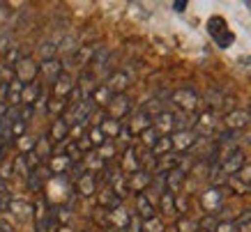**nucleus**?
<instances>
[{
	"label": "nucleus",
	"instance_id": "obj_1",
	"mask_svg": "<svg viewBox=\"0 0 251 232\" xmlns=\"http://www.w3.org/2000/svg\"><path fill=\"white\" fill-rule=\"evenodd\" d=\"M207 32H210V37L214 39V44L219 46V48H228L235 42V35L228 30V25H226V21L221 16H212L207 21Z\"/></svg>",
	"mask_w": 251,
	"mask_h": 232
},
{
	"label": "nucleus",
	"instance_id": "obj_2",
	"mask_svg": "<svg viewBox=\"0 0 251 232\" xmlns=\"http://www.w3.org/2000/svg\"><path fill=\"white\" fill-rule=\"evenodd\" d=\"M171 99L177 106V111H182V113H194L198 108V104H201V97H198V92L194 88H177L171 94Z\"/></svg>",
	"mask_w": 251,
	"mask_h": 232
},
{
	"label": "nucleus",
	"instance_id": "obj_3",
	"mask_svg": "<svg viewBox=\"0 0 251 232\" xmlns=\"http://www.w3.org/2000/svg\"><path fill=\"white\" fill-rule=\"evenodd\" d=\"M39 76V65L32 58H21V60L14 65V78L23 85H30V83L37 81Z\"/></svg>",
	"mask_w": 251,
	"mask_h": 232
},
{
	"label": "nucleus",
	"instance_id": "obj_4",
	"mask_svg": "<svg viewBox=\"0 0 251 232\" xmlns=\"http://www.w3.org/2000/svg\"><path fill=\"white\" fill-rule=\"evenodd\" d=\"M217 113L212 111H203L201 115H196V120H194V134L198 138H210V136L217 131Z\"/></svg>",
	"mask_w": 251,
	"mask_h": 232
},
{
	"label": "nucleus",
	"instance_id": "obj_5",
	"mask_svg": "<svg viewBox=\"0 0 251 232\" xmlns=\"http://www.w3.org/2000/svg\"><path fill=\"white\" fill-rule=\"evenodd\" d=\"M104 111H106L108 117L122 122L127 115H131V101H129L127 94H113V99L108 101V106L104 108Z\"/></svg>",
	"mask_w": 251,
	"mask_h": 232
},
{
	"label": "nucleus",
	"instance_id": "obj_6",
	"mask_svg": "<svg viewBox=\"0 0 251 232\" xmlns=\"http://www.w3.org/2000/svg\"><path fill=\"white\" fill-rule=\"evenodd\" d=\"M249 122H251V113L242 111V108H233V111H228L226 115H224V124H226V129H228V131H235V134L249 127Z\"/></svg>",
	"mask_w": 251,
	"mask_h": 232
},
{
	"label": "nucleus",
	"instance_id": "obj_7",
	"mask_svg": "<svg viewBox=\"0 0 251 232\" xmlns=\"http://www.w3.org/2000/svg\"><path fill=\"white\" fill-rule=\"evenodd\" d=\"M171 140H173V150L175 152L187 154L189 150L196 147L198 136L194 134V129H184V131H175V134H171Z\"/></svg>",
	"mask_w": 251,
	"mask_h": 232
},
{
	"label": "nucleus",
	"instance_id": "obj_8",
	"mask_svg": "<svg viewBox=\"0 0 251 232\" xmlns=\"http://www.w3.org/2000/svg\"><path fill=\"white\" fill-rule=\"evenodd\" d=\"M244 165H247V157H244V152L237 147L230 157H226L224 161L219 163V168H221V172L226 175V177H235L237 172L242 170Z\"/></svg>",
	"mask_w": 251,
	"mask_h": 232
},
{
	"label": "nucleus",
	"instance_id": "obj_9",
	"mask_svg": "<svg viewBox=\"0 0 251 232\" xmlns=\"http://www.w3.org/2000/svg\"><path fill=\"white\" fill-rule=\"evenodd\" d=\"M125 127L129 129L131 136H134V134L141 136L145 129L152 127V117H150V115H148L143 108H138V111H134V113L129 115V122H125Z\"/></svg>",
	"mask_w": 251,
	"mask_h": 232
},
{
	"label": "nucleus",
	"instance_id": "obj_10",
	"mask_svg": "<svg viewBox=\"0 0 251 232\" xmlns=\"http://www.w3.org/2000/svg\"><path fill=\"white\" fill-rule=\"evenodd\" d=\"M201 205H203V209L214 214V211L221 209V205H224V191L219 186H210L205 193L201 195Z\"/></svg>",
	"mask_w": 251,
	"mask_h": 232
},
{
	"label": "nucleus",
	"instance_id": "obj_11",
	"mask_svg": "<svg viewBox=\"0 0 251 232\" xmlns=\"http://www.w3.org/2000/svg\"><path fill=\"white\" fill-rule=\"evenodd\" d=\"M76 88V81L72 78V74H67V71H62L60 76H58V81L51 85V92H53L55 99H65L67 101V97L72 94V90Z\"/></svg>",
	"mask_w": 251,
	"mask_h": 232
},
{
	"label": "nucleus",
	"instance_id": "obj_12",
	"mask_svg": "<svg viewBox=\"0 0 251 232\" xmlns=\"http://www.w3.org/2000/svg\"><path fill=\"white\" fill-rule=\"evenodd\" d=\"M49 140H51V145H65V142L69 140V124L62 117H55V122L51 124V129H49V136H46Z\"/></svg>",
	"mask_w": 251,
	"mask_h": 232
},
{
	"label": "nucleus",
	"instance_id": "obj_13",
	"mask_svg": "<svg viewBox=\"0 0 251 232\" xmlns=\"http://www.w3.org/2000/svg\"><path fill=\"white\" fill-rule=\"evenodd\" d=\"M152 184V177H150V172L145 170H136L131 172L129 177H127V188H129V193H145V188Z\"/></svg>",
	"mask_w": 251,
	"mask_h": 232
},
{
	"label": "nucleus",
	"instance_id": "obj_14",
	"mask_svg": "<svg viewBox=\"0 0 251 232\" xmlns=\"http://www.w3.org/2000/svg\"><path fill=\"white\" fill-rule=\"evenodd\" d=\"M97 76H95V71L92 69H83L81 71V76H78V81H76V88L78 92H81V97L83 99H90L92 97V92L97 90Z\"/></svg>",
	"mask_w": 251,
	"mask_h": 232
},
{
	"label": "nucleus",
	"instance_id": "obj_15",
	"mask_svg": "<svg viewBox=\"0 0 251 232\" xmlns=\"http://www.w3.org/2000/svg\"><path fill=\"white\" fill-rule=\"evenodd\" d=\"M152 127L159 136H171L175 131V115L173 111H161L157 117H152Z\"/></svg>",
	"mask_w": 251,
	"mask_h": 232
},
{
	"label": "nucleus",
	"instance_id": "obj_16",
	"mask_svg": "<svg viewBox=\"0 0 251 232\" xmlns=\"http://www.w3.org/2000/svg\"><path fill=\"white\" fill-rule=\"evenodd\" d=\"M129 74L127 71H113V74L106 78V85L108 90H111V94H125V90L129 88Z\"/></svg>",
	"mask_w": 251,
	"mask_h": 232
},
{
	"label": "nucleus",
	"instance_id": "obj_17",
	"mask_svg": "<svg viewBox=\"0 0 251 232\" xmlns=\"http://www.w3.org/2000/svg\"><path fill=\"white\" fill-rule=\"evenodd\" d=\"M184 182H187V172H182L180 168H173V170L164 172V188L171 191V193H177L184 186Z\"/></svg>",
	"mask_w": 251,
	"mask_h": 232
},
{
	"label": "nucleus",
	"instance_id": "obj_18",
	"mask_svg": "<svg viewBox=\"0 0 251 232\" xmlns=\"http://www.w3.org/2000/svg\"><path fill=\"white\" fill-rule=\"evenodd\" d=\"M62 71H65V69H62V62L58 60V58H55V60H49V62H42V65H39V74L44 76L49 85H53Z\"/></svg>",
	"mask_w": 251,
	"mask_h": 232
},
{
	"label": "nucleus",
	"instance_id": "obj_19",
	"mask_svg": "<svg viewBox=\"0 0 251 232\" xmlns=\"http://www.w3.org/2000/svg\"><path fill=\"white\" fill-rule=\"evenodd\" d=\"M136 216L141 218V221H150V218L157 216L152 200H150L145 193H138L136 195Z\"/></svg>",
	"mask_w": 251,
	"mask_h": 232
},
{
	"label": "nucleus",
	"instance_id": "obj_20",
	"mask_svg": "<svg viewBox=\"0 0 251 232\" xmlns=\"http://www.w3.org/2000/svg\"><path fill=\"white\" fill-rule=\"evenodd\" d=\"M76 184V193L83 195V198H90V195H95V191H97V175L95 172H85L83 177L78 182H74Z\"/></svg>",
	"mask_w": 251,
	"mask_h": 232
},
{
	"label": "nucleus",
	"instance_id": "obj_21",
	"mask_svg": "<svg viewBox=\"0 0 251 232\" xmlns=\"http://www.w3.org/2000/svg\"><path fill=\"white\" fill-rule=\"evenodd\" d=\"M120 170H127L131 175V172L141 170V157H138V152L134 150V147H125V154H122V161H120Z\"/></svg>",
	"mask_w": 251,
	"mask_h": 232
},
{
	"label": "nucleus",
	"instance_id": "obj_22",
	"mask_svg": "<svg viewBox=\"0 0 251 232\" xmlns=\"http://www.w3.org/2000/svg\"><path fill=\"white\" fill-rule=\"evenodd\" d=\"M129 218H131V214L125 209L122 205L108 211V223L113 225V230H127V225H129Z\"/></svg>",
	"mask_w": 251,
	"mask_h": 232
},
{
	"label": "nucleus",
	"instance_id": "obj_23",
	"mask_svg": "<svg viewBox=\"0 0 251 232\" xmlns=\"http://www.w3.org/2000/svg\"><path fill=\"white\" fill-rule=\"evenodd\" d=\"M44 94V88L39 85L37 81L30 83V85H23V92H21V106H35L37 99Z\"/></svg>",
	"mask_w": 251,
	"mask_h": 232
},
{
	"label": "nucleus",
	"instance_id": "obj_24",
	"mask_svg": "<svg viewBox=\"0 0 251 232\" xmlns=\"http://www.w3.org/2000/svg\"><path fill=\"white\" fill-rule=\"evenodd\" d=\"M69 168H72V161L62 152H53V157L49 159V172L51 175H65Z\"/></svg>",
	"mask_w": 251,
	"mask_h": 232
},
{
	"label": "nucleus",
	"instance_id": "obj_25",
	"mask_svg": "<svg viewBox=\"0 0 251 232\" xmlns=\"http://www.w3.org/2000/svg\"><path fill=\"white\" fill-rule=\"evenodd\" d=\"M97 200H99V207H101V209H106V211H111V209H115V207H120L122 205V200L113 193V188L111 186H106L104 191H99Z\"/></svg>",
	"mask_w": 251,
	"mask_h": 232
},
{
	"label": "nucleus",
	"instance_id": "obj_26",
	"mask_svg": "<svg viewBox=\"0 0 251 232\" xmlns=\"http://www.w3.org/2000/svg\"><path fill=\"white\" fill-rule=\"evenodd\" d=\"M122 127H125V122H118V120H113V117H106V120L99 124L101 134L106 136V140H115V138L122 134Z\"/></svg>",
	"mask_w": 251,
	"mask_h": 232
},
{
	"label": "nucleus",
	"instance_id": "obj_27",
	"mask_svg": "<svg viewBox=\"0 0 251 232\" xmlns=\"http://www.w3.org/2000/svg\"><path fill=\"white\" fill-rule=\"evenodd\" d=\"M159 209L164 216H177V207H175V193L164 191L159 195Z\"/></svg>",
	"mask_w": 251,
	"mask_h": 232
},
{
	"label": "nucleus",
	"instance_id": "obj_28",
	"mask_svg": "<svg viewBox=\"0 0 251 232\" xmlns=\"http://www.w3.org/2000/svg\"><path fill=\"white\" fill-rule=\"evenodd\" d=\"M108 58H111V51H108L106 46H95V48H92V60H90L92 71L99 67H106Z\"/></svg>",
	"mask_w": 251,
	"mask_h": 232
},
{
	"label": "nucleus",
	"instance_id": "obj_29",
	"mask_svg": "<svg viewBox=\"0 0 251 232\" xmlns=\"http://www.w3.org/2000/svg\"><path fill=\"white\" fill-rule=\"evenodd\" d=\"M78 51V42L74 35H65L62 37V42L58 44V53H65V62L72 60V55Z\"/></svg>",
	"mask_w": 251,
	"mask_h": 232
},
{
	"label": "nucleus",
	"instance_id": "obj_30",
	"mask_svg": "<svg viewBox=\"0 0 251 232\" xmlns=\"http://www.w3.org/2000/svg\"><path fill=\"white\" fill-rule=\"evenodd\" d=\"M203 99H205V104L210 106L207 111H212V113L226 104V97H224V94H221V90H217V88H210V90H205Z\"/></svg>",
	"mask_w": 251,
	"mask_h": 232
},
{
	"label": "nucleus",
	"instance_id": "obj_31",
	"mask_svg": "<svg viewBox=\"0 0 251 232\" xmlns=\"http://www.w3.org/2000/svg\"><path fill=\"white\" fill-rule=\"evenodd\" d=\"M35 154H37V159L39 161H42V163H44V161H49V159L53 157V145H51V140H49V138H39L37 142H35Z\"/></svg>",
	"mask_w": 251,
	"mask_h": 232
},
{
	"label": "nucleus",
	"instance_id": "obj_32",
	"mask_svg": "<svg viewBox=\"0 0 251 232\" xmlns=\"http://www.w3.org/2000/svg\"><path fill=\"white\" fill-rule=\"evenodd\" d=\"M92 104L97 106V108H106L108 101L113 99V94H111V90H108L106 85H97V90L92 92Z\"/></svg>",
	"mask_w": 251,
	"mask_h": 232
},
{
	"label": "nucleus",
	"instance_id": "obj_33",
	"mask_svg": "<svg viewBox=\"0 0 251 232\" xmlns=\"http://www.w3.org/2000/svg\"><path fill=\"white\" fill-rule=\"evenodd\" d=\"M150 152H152L157 159L171 154V152H173V140H171V136H159V138H157V142H154V147Z\"/></svg>",
	"mask_w": 251,
	"mask_h": 232
},
{
	"label": "nucleus",
	"instance_id": "obj_34",
	"mask_svg": "<svg viewBox=\"0 0 251 232\" xmlns=\"http://www.w3.org/2000/svg\"><path fill=\"white\" fill-rule=\"evenodd\" d=\"M37 53H39V58H42V62L55 60V58H58V44H55V42H42Z\"/></svg>",
	"mask_w": 251,
	"mask_h": 232
},
{
	"label": "nucleus",
	"instance_id": "obj_35",
	"mask_svg": "<svg viewBox=\"0 0 251 232\" xmlns=\"http://www.w3.org/2000/svg\"><path fill=\"white\" fill-rule=\"evenodd\" d=\"M115 152H118V147H115V140H106L101 147H97V154L99 159L104 161V163H113V157Z\"/></svg>",
	"mask_w": 251,
	"mask_h": 232
},
{
	"label": "nucleus",
	"instance_id": "obj_36",
	"mask_svg": "<svg viewBox=\"0 0 251 232\" xmlns=\"http://www.w3.org/2000/svg\"><path fill=\"white\" fill-rule=\"evenodd\" d=\"M175 232H201L198 230V221L189 216H177L175 221Z\"/></svg>",
	"mask_w": 251,
	"mask_h": 232
},
{
	"label": "nucleus",
	"instance_id": "obj_37",
	"mask_svg": "<svg viewBox=\"0 0 251 232\" xmlns=\"http://www.w3.org/2000/svg\"><path fill=\"white\" fill-rule=\"evenodd\" d=\"M65 111H67V101H65V99H55V97L49 99V104H46V113L62 117V115H65Z\"/></svg>",
	"mask_w": 251,
	"mask_h": 232
},
{
	"label": "nucleus",
	"instance_id": "obj_38",
	"mask_svg": "<svg viewBox=\"0 0 251 232\" xmlns=\"http://www.w3.org/2000/svg\"><path fill=\"white\" fill-rule=\"evenodd\" d=\"M85 136H88V140H90V145L95 147V150H97V147H101V145L106 142V136L101 134V129H99V127H90Z\"/></svg>",
	"mask_w": 251,
	"mask_h": 232
},
{
	"label": "nucleus",
	"instance_id": "obj_39",
	"mask_svg": "<svg viewBox=\"0 0 251 232\" xmlns=\"http://www.w3.org/2000/svg\"><path fill=\"white\" fill-rule=\"evenodd\" d=\"M9 211H12V214H16L19 218H25V216H30V214H32V207H30V205H25V202H21V200H12Z\"/></svg>",
	"mask_w": 251,
	"mask_h": 232
},
{
	"label": "nucleus",
	"instance_id": "obj_40",
	"mask_svg": "<svg viewBox=\"0 0 251 232\" xmlns=\"http://www.w3.org/2000/svg\"><path fill=\"white\" fill-rule=\"evenodd\" d=\"M143 232H166V225L161 218H150V221H143Z\"/></svg>",
	"mask_w": 251,
	"mask_h": 232
},
{
	"label": "nucleus",
	"instance_id": "obj_41",
	"mask_svg": "<svg viewBox=\"0 0 251 232\" xmlns=\"http://www.w3.org/2000/svg\"><path fill=\"white\" fill-rule=\"evenodd\" d=\"M157 138H159V134L154 131V127H150V129H145L143 134H141V142H143L148 150H152L154 147V142H157Z\"/></svg>",
	"mask_w": 251,
	"mask_h": 232
},
{
	"label": "nucleus",
	"instance_id": "obj_42",
	"mask_svg": "<svg viewBox=\"0 0 251 232\" xmlns=\"http://www.w3.org/2000/svg\"><path fill=\"white\" fill-rule=\"evenodd\" d=\"M217 214H205V216L198 221V230H207V232H214V228H217Z\"/></svg>",
	"mask_w": 251,
	"mask_h": 232
},
{
	"label": "nucleus",
	"instance_id": "obj_43",
	"mask_svg": "<svg viewBox=\"0 0 251 232\" xmlns=\"http://www.w3.org/2000/svg\"><path fill=\"white\" fill-rule=\"evenodd\" d=\"M44 180H46V177H39V168H37V170H32L30 175L25 177V182H28V188H30V191H39V188H42V184H44Z\"/></svg>",
	"mask_w": 251,
	"mask_h": 232
},
{
	"label": "nucleus",
	"instance_id": "obj_44",
	"mask_svg": "<svg viewBox=\"0 0 251 232\" xmlns=\"http://www.w3.org/2000/svg\"><path fill=\"white\" fill-rule=\"evenodd\" d=\"M12 168H14V175H21V177H28V175H30V170H28V165H25L23 154H19V157L12 161Z\"/></svg>",
	"mask_w": 251,
	"mask_h": 232
},
{
	"label": "nucleus",
	"instance_id": "obj_45",
	"mask_svg": "<svg viewBox=\"0 0 251 232\" xmlns=\"http://www.w3.org/2000/svg\"><path fill=\"white\" fill-rule=\"evenodd\" d=\"M19 60H21V53H19V48H16V46H9L7 51H5V65H7V67H14Z\"/></svg>",
	"mask_w": 251,
	"mask_h": 232
},
{
	"label": "nucleus",
	"instance_id": "obj_46",
	"mask_svg": "<svg viewBox=\"0 0 251 232\" xmlns=\"http://www.w3.org/2000/svg\"><path fill=\"white\" fill-rule=\"evenodd\" d=\"M25 131H28V124H25V122L16 120L14 124H12V138H14V140L23 138V136H25Z\"/></svg>",
	"mask_w": 251,
	"mask_h": 232
},
{
	"label": "nucleus",
	"instance_id": "obj_47",
	"mask_svg": "<svg viewBox=\"0 0 251 232\" xmlns=\"http://www.w3.org/2000/svg\"><path fill=\"white\" fill-rule=\"evenodd\" d=\"M35 138H30V136H23V138H19V147H21V154H28V152L35 150Z\"/></svg>",
	"mask_w": 251,
	"mask_h": 232
},
{
	"label": "nucleus",
	"instance_id": "obj_48",
	"mask_svg": "<svg viewBox=\"0 0 251 232\" xmlns=\"http://www.w3.org/2000/svg\"><path fill=\"white\" fill-rule=\"evenodd\" d=\"M214 232H237V223L235 221H219Z\"/></svg>",
	"mask_w": 251,
	"mask_h": 232
},
{
	"label": "nucleus",
	"instance_id": "obj_49",
	"mask_svg": "<svg viewBox=\"0 0 251 232\" xmlns=\"http://www.w3.org/2000/svg\"><path fill=\"white\" fill-rule=\"evenodd\" d=\"M235 177H237V180H240V182H242V184H247V186H251V165H244V168H242V170H240V172H237Z\"/></svg>",
	"mask_w": 251,
	"mask_h": 232
},
{
	"label": "nucleus",
	"instance_id": "obj_50",
	"mask_svg": "<svg viewBox=\"0 0 251 232\" xmlns=\"http://www.w3.org/2000/svg\"><path fill=\"white\" fill-rule=\"evenodd\" d=\"M9 48V35L5 32V35H0V53H5Z\"/></svg>",
	"mask_w": 251,
	"mask_h": 232
},
{
	"label": "nucleus",
	"instance_id": "obj_51",
	"mask_svg": "<svg viewBox=\"0 0 251 232\" xmlns=\"http://www.w3.org/2000/svg\"><path fill=\"white\" fill-rule=\"evenodd\" d=\"M58 221H60V223H67L69 221V209L67 207H60V209H58Z\"/></svg>",
	"mask_w": 251,
	"mask_h": 232
},
{
	"label": "nucleus",
	"instance_id": "obj_52",
	"mask_svg": "<svg viewBox=\"0 0 251 232\" xmlns=\"http://www.w3.org/2000/svg\"><path fill=\"white\" fill-rule=\"evenodd\" d=\"M173 9H175V12H180V14H182L184 9H187V2H184V0H177V2H173Z\"/></svg>",
	"mask_w": 251,
	"mask_h": 232
},
{
	"label": "nucleus",
	"instance_id": "obj_53",
	"mask_svg": "<svg viewBox=\"0 0 251 232\" xmlns=\"http://www.w3.org/2000/svg\"><path fill=\"white\" fill-rule=\"evenodd\" d=\"M237 232H251V221H244V223H237Z\"/></svg>",
	"mask_w": 251,
	"mask_h": 232
},
{
	"label": "nucleus",
	"instance_id": "obj_54",
	"mask_svg": "<svg viewBox=\"0 0 251 232\" xmlns=\"http://www.w3.org/2000/svg\"><path fill=\"white\" fill-rule=\"evenodd\" d=\"M58 232H72V230H69L67 225H60V228H58Z\"/></svg>",
	"mask_w": 251,
	"mask_h": 232
},
{
	"label": "nucleus",
	"instance_id": "obj_55",
	"mask_svg": "<svg viewBox=\"0 0 251 232\" xmlns=\"http://www.w3.org/2000/svg\"><path fill=\"white\" fill-rule=\"evenodd\" d=\"M244 65H247V67H251V55H247V58H244Z\"/></svg>",
	"mask_w": 251,
	"mask_h": 232
},
{
	"label": "nucleus",
	"instance_id": "obj_56",
	"mask_svg": "<svg viewBox=\"0 0 251 232\" xmlns=\"http://www.w3.org/2000/svg\"><path fill=\"white\" fill-rule=\"evenodd\" d=\"M104 232H115V230H113V228H106V230H104Z\"/></svg>",
	"mask_w": 251,
	"mask_h": 232
}]
</instances>
